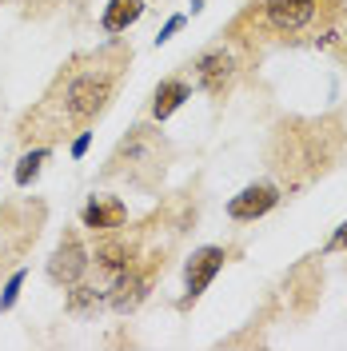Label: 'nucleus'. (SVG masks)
Wrapping results in <instances>:
<instances>
[{
  "mask_svg": "<svg viewBox=\"0 0 347 351\" xmlns=\"http://www.w3.org/2000/svg\"><path fill=\"white\" fill-rule=\"evenodd\" d=\"M132 60V52L124 48H112V52H96L88 60H76L64 76L56 80V88L48 92L40 108L32 112L21 124L24 140H52L64 128H84L92 124L100 112L108 108L116 80H120V68Z\"/></svg>",
  "mask_w": 347,
  "mask_h": 351,
  "instance_id": "1",
  "label": "nucleus"
},
{
  "mask_svg": "<svg viewBox=\"0 0 347 351\" xmlns=\"http://www.w3.org/2000/svg\"><path fill=\"white\" fill-rule=\"evenodd\" d=\"M335 21H339V8L324 0H263L260 4V24L283 40L331 44L339 32Z\"/></svg>",
  "mask_w": 347,
  "mask_h": 351,
  "instance_id": "2",
  "label": "nucleus"
},
{
  "mask_svg": "<svg viewBox=\"0 0 347 351\" xmlns=\"http://www.w3.org/2000/svg\"><path fill=\"white\" fill-rule=\"evenodd\" d=\"M140 168H152L156 176H164V144H160V136L152 128H132L128 140H120V148L112 156L108 172L112 176H128L140 184Z\"/></svg>",
  "mask_w": 347,
  "mask_h": 351,
  "instance_id": "3",
  "label": "nucleus"
},
{
  "mask_svg": "<svg viewBox=\"0 0 347 351\" xmlns=\"http://www.w3.org/2000/svg\"><path fill=\"white\" fill-rule=\"evenodd\" d=\"M195 80H200V88H204L208 96L224 100V96L232 92V80H236V60H232L224 48H208V52L195 56Z\"/></svg>",
  "mask_w": 347,
  "mask_h": 351,
  "instance_id": "4",
  "label": "nucleus"
},
{
  "mask_svg": "<svg viewBox=\"0 0 347 351\" xmlns=\"http://www.w3.org/2000/svg\"><path fill=\"white\" fill-rule=\"evenodd\" d=\"M224 260H228L224 247H200V252H192V260H188V267H184V284H188L184 304H195V300L208 291V284L216 280V271L224 267Z\"/></svg>",
  "mask_w": 347,
  "mask_h": 351,
  "instance_id": "5",
  "label": "nucleus"
},
{
  "mask_svg": "<svg viewBox=\"0 0 347 351\" xmlns=\"http://www.w3.org/2000/svg\"><path fill=\"white\" fill-rule=\"evenodd\" d=\"M276 204H280V188L276 184H248L239 196L228 199V216L236 223H252V219L267 216Z\"/></svg>",
  "mask_w": 347,
  "mask_h": 351,
  "instance_id": "6",
  "label": "nucleus"
},
{
  "mask_svg": "<svg viewBox=\"0 0 347 351\" xmlns=\"http://www.w3.org/2000/svg\"><path fill=\"white\" fill-rule=\"evenodd\" d=\"M84 271H88V252L80 247L76 232H68L64 240H60V247H56L52 263H48V276H52L56 284H64V287H76Z\"/></svg>",
  "mask_w": 347,
  "mask_h": 351,
  "instance_id": "7",
  "label": "nucleus"
},
{
  "mask_svg": "<svg viewBox=\"0 0 347 351\" xmlns=\"http://www.w3.org/2000/svg\"><path fill=\"white\" fill-rule=\"evenodd\" d=\"M80 219H84V228H92V232H116V228H124L128 208H124V199H116V196H92L84 204Z\"/></svg>",
  "mask_w": 347,
  "mask_h": 351,
  "instance_id": "8",
  "label": "nucleus"
},
{
  "mask_svg": "<svg viewBox=\"0 0 347 351\" xmlns=\"http://www.w3.org/2000/svg\"><path fill=\"white\" fill-rule=\"evenodd\" d=\"M192 96V88H188V80H180V76H168V80H160V88H156L152 96V116L156 120H168L184 100Z\"/></svg>",
  "mask_w": 347,
  "mask_h": 351,
  "instance_id": "9",
  "label": "nucleus"
},
{
  "mask_svg": "<svg viewBox=\"0 0 347 351\" xmlns=\"http://www.w3.org/2000/svg\"><path fill=\"white\" fill-rule=\"evenodd\" d=\"M140 12H144V0H108V8H104V32H124L128 24L140 21Z\"/></svg>",
  "mask_w": 347,
  "mask_h": 351,
  "instance_id": "10",
  "label": "nucleus"
},
{
  "mask_svg": "<svg viewBox=\"0 0 347 351\" xmlns=\"http://www.w3.org/2000/svg\"><path fill=\"white\" fill-rule=\"evenodd\" d=\"M44 160H48V148H32L28 156H21V164H16V184H21V188H28V184L40 176Z\"/></svg>",
  "mask_w": 347,
  "mask_h": 351,
  "instance_id": "11",
  "label": "nucleus"
},
{
  "mask_svg": "<svg viewBox=\"0 0 347 351\" xmlns=\"http://www.w3.org/2000/svg\"><path fill=\"white\" fill-rule=\"evenodd\" d=\"M96 263L120 276V271H128V252H124V247H116V243H108V247H100V252H96Z\"/></svg>",
  "mask_w": 347,
  "mask_h": 351,
  "instance_id": "12",
  "label": "nucleus"
},
{
  "mask_svg": "<svg viewBox=\"0 0 347 351\" xmlns=\"http://www.w3.org/2000/svg\"><path fill=\"white\" fill-rule=\"evenodd\" d=\"M21 284H24V271H16V276L8 280V287H4V295H0V311H8V307L16 304V295H21Z\"/></svg>",
  "mask_w": 347,
  "mask_h": 351,
  "instance_id": "13",
  "label": "nucleus"
},
{
  "mask_svg": "<svg viewBox=\"0 0 347 351\" xmlns=\"http://www.w3.org/2000/svg\"><path fill=\"white\" fill-rule=\"evenodd\" d=\"M180 28H184V16H180V12H176L172 21L164 24V28H160V36H156V44H168L176 36V32H180Z\"/></svg>",
  "mask_w": 347,
  "mask_h": 351,
  "instance_id": "14",
  "label": "nucleus"
},
{
  "mask_svg": "<svg viewBox=\"0 0 347 351\" xmlns=\"http://www.w3.org/2000/svg\"><path fill=\"white\" fill-rule=\"evenodd\" d=\"M88 144H92V132H80V136H76V140H72V156H76V160H80V156L88 152Z\"/></svg>",
  "mask_w": 347,
  "mask_h": 351,
  "instance_id": "15",
  "label": "nucleus"
},
{
  "mask_svg": "<svg viewBox=\"0 0 347 351\" xmlns=\"http://www.w3.org/2000/svg\"><path fill=\"white\" fill-rule=\"evenodd\" d=\"M339 247H347V223H339V232L327 240V252H339Z\"/></svg>",
  "mask_w": 347,
  "mask_h": 351,
  "instance_id": "16",
  "label": "nucleus"
}]
</instances>
